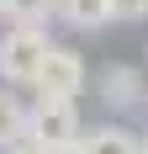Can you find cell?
<instances>
[{
  "label": "cell",
  "instance_id": "cell-6",
  "mask_svg": "<svg viewBox=\"0 0 148 154\" xmlns=\"http://www.w3.org/2000/svg\"><path fill=\"white\" fill-rule=\"evenodd\" d=\"M79 154H143L138 149V133L122 122H95L79 133Z\"/></svg>",
  "mask_w": 148,
  "mask_h": 154
},
{
  "label": "cell",
  "instance_id": "cell-1",
  "mask_svg": "<svg viewBox=\"0 0 148 154\" xmlns=\"http://www.w3.org/2000/svg\"><path fill=\"white\" fill-rule=\"evenodd\" d=\"M79 106L74 101H53V96H37L27 106V143L37 154H64V149H79Z\"/></svg>",
  "mask_w": 148,
  "mask_h": 154
},
{
  "label": "cell",
  "instance_id": "cell-11",
  "mask_svg": "<svg viewBox=\"0 0 148 154\" xmlns=\"http://www.w3.org/2000/svg\"><path fill=\"white\" fill-rule=\"evenodd\" d=\"M138 149H143V154H148V128H143V133H138Z\"/></svg>",
  "mask_w": 148,
  "mask_h": 154
},
{
  "label": "cell",
  "instance_id": "cell-10",
  "mask_svg": "<svg viewBox=\"0 0 148 154\" xmlns=\"http://www.w3.org/2000/svg\"><path fill=\"white\" fill-rule=\"evenodd\" d=\"M5 154H37V149H32V143H16V149H5Z\"/></svg>",
  "mask_w": 148,
  "mask_h": 154
},
{
  "label": "cell",
  "instance_id": "cell-9",
  "mask_svg": "<svg viewBox=\"0 0 148 154\" xmlns=\"http://www.w3.org/2000/svg\"><path fill=\"white\" fill-rule=\"evenodd\" d=\"M117 21H148V0H111Z\"/></svg>",
  "mask_w": 148,
  "mask_h": 154
},
{
  "label": "cell",
  "instance_id": "cell-5",
  "mask_svg": "<svg viewBox=\"0 0 148 154\" xmlns=\"http://www.w3.org/2000/svg\"><path fill=\"white\" fill-rule=\"evenodd\" d=\"M53 16L74 32H106L117 16H111V0H53Z\"/></svg>",
  "mask_w": 148,
  "mask_h": 154
},
{
  "label": "cell",
  "instance_id": "cell-3",
  "mask_svg": "<svg viewBox=\"0 0 148 154\" xmlns=\"http://www.w3.org/2000/svg\"><path fill=\"white\" fill-rule=\"evenodd\" d=\"M85 80H90L85 59H79L69 43H53V53L43 59V69H37V85H32V91H37V96H53V101H74V96L85 91Z\"/></svg>",
  "mask_w": 148,
  "mask_h": 154
},
{
  "label": "cell",
  "instance_id": "cell-7",
  "mask_svg": "<svg viewBox=\"0 0 148 154\" xmlns=\"http://www.w3.org/2000/svg\"><path fill=\"white\" fill-rule=\"evenodd\" d=\"M16 143H27V101L0 85V154Z\"/></svg>",
  "mask_w": 148,
  "mask_h": 154
},
{
  "label": "cell",
  "instance_id": "cell-2",
  "mask_svg": "<svg viewBox=\"0 0 148 154\" xmlns=\"http://www.w3.org/2000/svg\"><path fill=\"white\" fill-rule=\"evenodd\" d=\"M53 53L48 27H5L0 37V80L5 85H37V69Z\"/></svg>",
  "mask_w": 148,
  "mask_h": 154
},
{
  "label": "cell",
  "instance_id": "cell-4",
  "mask_svg": "<svg viewBox=\"0 0 148 154\" xmlns=\"http://www.w3.org/2000/svg\"><path fill=\"white\" fill-rule=\"evenodd\" d=\"M95 91H101L106 106L127 112V106H138V101H148V75L132 69V64H106L101 75H95Z\"/></svg>",
  "mask_w": 148,
  "mask_h": 154
},
{
  "label": "cell",
  "instance_id": "cell-8",
  "mask_svg": "<svg viewBox=\"0 0 148 154\" xmlns=\"http://www.w3.org/2000/svg\"><path fill=\"white\" fill-rule=\"evenodd\" d=\"M5 27H48L53 21V0H0Z\"/></svg>",
  "mask_w": 148,
  "mask_h": 154
}]
</instances>
